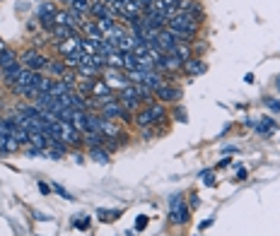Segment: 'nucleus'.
<instances>
[{
  "mask_svg": "<svg viewBox=\"0 0 280 236\" xmlns=\"http://www.w3.org/2000/svg\"><path fill=\"white\" fill-rule=\"evenodd\" d=\"M46 135L51 137V140L65 142L68 147H78V145L82 142V133L72 126L70 121H56V123H48Z\"/></svg>",
  "mask_w": 280,
  "mask_h": 236,
  "instance_id": "f257e3e1",
  "label": "nucleus"
},
{
  "mask_svg": "<svg viewBox=\"0 0 280 236\" xmlns=\"http://www.w3.org/2000/svg\"><path fill=\"white\" fill-rule=\"evenodd\" d=\"M160 118H164V106L157 102H152V104H147V109L136 113V123L140 128H147V126H155Z\"/></svg>",
  "mask_w": 280,
  "mask_h": 236,
  "instance_id": "f03ea898",
  "label": "nucleus"
},
{
  "mask_svg": "<svg viewBox=\"0 0 280 236\" xmlns=\"http://www.w3.org/2000/svg\"><path fill=\"white\" fill-rule=\"evenodd\" d=\"M20 63H22V68H27V70L41 72V70H46L48 58L44 53H39L36 48H29V51H24V53L20 55Z\"/></svg>",
  "mask_w": 280,
  "mask_h": 236,
  "instance_id": "7ed1b4c3",
  "label": "nucleus"
},
{
  "mask_svg": "<svg viewBox=\"0 0 280 236\" xmlns=\"http://www.w3.org/2000/svg\"><path fill=\"white\" fill-rule=\"evenodd\" d=\"M102 75H104V82L111 87L114 92H116V89L121 92V89H126V87L130 85L128 77H126V72L119 70V68H104V70H102Z\"/></svg>",
  "mask_w": 280,
  "mask_h": 236,
  "instance_id": "20e7f679",
  "label": "nucleus"
},
{
  "mask_svg": "<svg viewBox=\"0 0 280 236\" xmlns=\"http://www.w3.org/2000/svg\"><path fill=\"white\" fill-rule=\"evenodd\" d=\"M169 207H172V210H169V214H172L169 220L174 222V224H184V222H189L191 214H189V207L184 205V198H181V195H172Z\"/></svg>",
  "mask_w": 280,
  "mask_h": 236,
  "instance_id": "39448f33",
  "label": "nucleus"
},
{
  "mask_svg": "<svg viewBox=\"0 0 280 236\" xmlns=\"http://www.w3.org/2000/svg\"><path fill=\"white\" fill-rule=\"evenodd\" d=\"M99 113H102L106 121H123V118H128V111H126V106H123L119 99H111V102L102 104Z\"/></svg>",
  "mask_w": 280,
  "mask_h": 236,
  "instance_id": "423d86ee",
  "label": "nucleus"
},
{
  "mask_svg": "<svg viewBox=\"0 0 280 236\" xmlns=\"http://www.w3.org/2000/svg\"><path fill=\"white\" fill-rule=\"evenodd\" d=\"M36 12H39V19H41V24H44L46 29H53V17H56V12H58V10L53 8L51 3H41Z\"/></svg>",
  "mask_w": 280,
  "mask_h": 236,
  "instance_id": "0eeeda50",
  "label": "nucleus"
},
{
  "mask_svg": "<svg viewBox=\"0 0 280 236\" xmlns=\"http://www.w3.org/2000/svg\"><path fill=\"white\" fill-rule=\"evenodd\" d=\"M155 96H157V99H160V102H179V99H181V92H179V89H176V87H169V85H162L160 89H157V92H155Z\"/></svg>",
  "mask_w": 280,
  "mask_h": 236,
  "instance_id": "6e6552de",
  "label": "nucleus"
},
{
  "mask_svg": "<svg viewBox=\"0 0 280 236\" xmlns=\"http://www.w3.org/2000/svg\"><path fill=\"white\" fill-rule=\"evenodd\" d=\"M104 39L109 41V44H114V46L119 48L121 41H126V39H128V29H126V27H121V24H114V29H111L109 34H106Z\"/></svg>",
  "mask_w": 280,
  "mask_h": 236,
  "instance_id": "1a4fd4ad",
  "label": "nucleus"
},
{
  "mask_svg": "<svg viewBox=\"0 0 280 236\" xmlns=\"http://www.w3.org/2000/svg\"><path fill=\"white\" fill-rule=\"evenodd\" d=\"M72 92H75V85L65 82V80H53V85L48 89V94L53 96H65V94H72Z\"/></svg>",
  "mask_w": 280,
  "mask_h": 236,
  "instance_id": "9d476101",
  "label": "nucleus"
},
{
  "mask_svg": "<svg viewBox=\"0 0 280 236\" xmlns=\"http://www.w3.org/2000/svg\"><path fill=\"white\" fill-rule=\"evenodd\" d=\"M80 51V34L78 36H72V39H65L63 44H58V53L63 55H70V53H78Z\"/></svg>",
  "mask_w": 280,
  "mask_h": 236,
  "instance_id": "9b49d317",
  "label": "nucleus"
},
{
  "mask_svg": "<svg viewBox=\"0 0 280 236\" xmlns=\"http://www.w3.org/2000/svg\"><path fill=\"white\" fill-rule=\"evenodd\" d=\"M143 85H145V87H150L152 92H157V89H160L162 85H167V82H164V77H162V72L152 70V72H145Z\"/></svg>",
  "mask_w": 280,
  "mask_h": 236,
  "instance_id": "f8f14e48",
  "label": "nucleus"
},
{
  "mask_svg": "<svg viewBox=\"0 0 280 236\" xmlns=\"http://www.w3.org/2000/svg\"><path fill=\"white\" fill-rule=\"evenodd\" d=\"M20 72H22V63H20V58H17V63H12L10 68H5V70H3V82L15 85L17 77H20Z\"/></svg>",
  "mask_w": 280,
  "mask_h": 236,
  "instance_id": "ddd939ff",
  "label": "nucleus"
},
{
  "mask_svg": "<svg viewBox=\"0 0 280 236\" xmlns=\"http://www.w3.org/2000/svg\"><path fill=\"white\" fill-rule=\"evenodd\" d=\"M51 34L56 36V39H72V36H78V29H72V27H68V24H56L53 29H51Z\"/></svg>",
  "mask_w": 280,
  "mask_h": 236,
  "instance_id": "4468645a",
  "label": "nucleus"
},
{
  "mask_svg": "<svg viewBox=\"0 0 280 236\" xmlns=\"http://www.w3.org/2000/svg\"><path fill=\"white\" fill-rule=\"evenodd\" d=\"M29 145L36 147V150H46L48 145H51V137L46 133H29Z\"/></svg>",
  "mask_w": 280,
  "mask_h": 236,
  "instance_id": "2eb2a0df",
  "label": "nucleus"
},
{
  "mask_svg": "<svg viewBox=\"0 0 280 236\" xmlns=\"http://www.w3.org/2000/svg\"><path fill=\"white\" fill-rule=\"evenodd\" d=\"M184 72L186 75H200V72H206V63L198 58H189L184 63Z\"/></svg>",
  "mask_w": 280,
  "mask_h": 236,
  "instance_id": "dca6fc26",
  "label": "nucleus"
},
{
  "mask_svg": "<svg viewBox=\"0 0 280 236\" xmlns=\"http://www.w3.org/2000/svg\"><path fill=\"white\" fill-rule=\"evenodd\" d=\"M82 140L87 142L89 147H102V145L106 142V137H104L102 133H95V130H89V133H85V137H82Z\"/></svg>",
  "mask_w": 280,
  "mask_h": 236,
  "instance_id": "f3484780",
  "label": "nucleus"
},
{
  "mask_svg": "<svg viewBox=\"0 0 280 236\" xmlns=\"http://www.w3.org/2000/svg\"><path fill=\"white\" fill-rule=\"evenodd\" d=\"M80 51L85 55H95V53H99V46L92 39H87V36H80Z\"/></svg>",
  "mask_w": 280,
  "mask_h": 236,
  "instance_id": "a211bd4d",
  "label": "nucleus"
},
{
  "mask_svg": "<svg viewBox=\"0 0 280 236\" xmlns=\"http://www.w3.org/2000/svg\"><path fill=\"white\" fill-rule=\"evenodd\" d=\"M12 63H17V53L12 51V48H5V51L0 53V68L5 70V68H10Z\"/></svg>",
  "mask_w": 280,
  "mask_h": 236,
  "instance_id": "6ab92c4d",
  "label": "nucleus"
},
{
  "mask_svg": "<svg viewBox=\"0 0 280 236\" xmlns=\"http://www.w3.org/2000/svg\"><path fill=\"white\" fill-rule=\"evenodd\" d=\"M106 68H119V70H123V53L114 51V53L106 55Z\"/></svg>",
  "mask_w": 280,
  "mask_h": 236,
  "instance_id": "aec40b11",
  "label": "nucleus"
},
{
  "mask_svg": "<svg viewBox=\"0 0 280 236\" xmlns=\"http://www.w3.org/2000/svg\"><path fill=\"white\" fill-rule=\"evenodd\" d=\"M89 157L95 162H99V164H106L109 162V150H104V147H89Z\"/></svg>",
  "mask_w": 280,
  "mask_h": 236,
  "instance_id": "412c9836",
  "label": "nucleus"
},
{
  "mask_svg": "<svg viewBox=\"0 0 280 236\" xmlns=\"http://www.w3.org/2000/svg\"><path fill=\"white\" fill-rule=\"evenodd\" d=\"M46 70H48V72H53V75H58V77H63L65 72H68V65H65L63 61H48Z\"/></svg>",
  "mask_w": 280,
  "mask_h": 236,
  "instance_id": "4be33fe9",
  "label": "nucleus"
},
{
  "mask_svg": "<svg viewBox=\"0 0 280 236\" xmlns=\"http://www.w3.org/2000/svg\"><path fill=\"white\" fill-rule=\"evenodd\" d=\"M95 24H97V29H99V32L104 34H109L114 29V24H116V19H111V17H102V19H95Z\"/></svg>",
  "mask_w": 280,
  "mask_h": 236,
  "instance_id": "5701e85b",
  "label": "nucleus"
},
{
  "mask_svg": "<svg viewBox=\"0 0 280 236\" xmlns=\"http://www.w3.org/2000/svg\"><path fill=\"white\" fill-rule=\"evenodd\" d=\"M78 75H80V77H92L95 80L97 75H102V70H99V68H92V65H78Z\"/></svg>",
  "mask_w": 280,
  "mask_h": 236,
  "instance_id": "b1692460",
  "label": "nucleus"
},
{
  "mask_svg": "<svg viewBox=\"0 0 280 236\" xmlns=\"http://www.w3.org/2000/svg\"><path fill=\"white\" fill-rule=\"evenodd\" d=\"M138 70V55L136 53H123V72Z\"/></svg>",
  "mask_w": 280,
  "mask_h": 236,
  "instance_id": "393cba45",
  "label": "nucleus"
},
{
  "mask_svg": "<svg viewBox=\"0 0 280 236\" xmlns=\"http://www.w3.org/2000/svg\"><path fill=\"white\" fill-rule=\"evenodd\" d=\"M75 12H80V15H87L89 8H92V3L89 0H72V5H70Z\"/></svg>",
  "mask_w": 280,
  "mask_h": 236,
  "instance_id": "a878e982",
  "label": "nucleus"
},
{
  "mask_svg": "<svg viewBox=\"0 0 280 236\" xmlns=\"http://www.w3.org/2000/svg\"><path fill=\"white\" fill-rule=\"evenodd\" d=\"M97 214H99V220H114L119 212H116V210H111V212H109V210H99Z\"/></svg>",
  "mask_w": 280,
  "mask_h": 236,
  "instance_id": "bb28decb",
  "label": "nucleus"
},
{
  "mask_svg": "<svg viewBox=\"0 0 280 236\" xmlns=\"http://www.w3.org/2000/svg\"><path fill=\"white\" fill-rule=\"evenodd\" d=\"M53 190H56L58 195H63L65 200H72V195H70V193H68V190H63V186H58V183H53Z\"/></svg>",
  "mask_w": 280,
  "mask_h": 236,
  "instance_id": "cd10ccee",
  "label": "nucleus"
},
{
  "mask_svg": "<svg viewBox=\"0 0 280 236\" xmlns=\"http://www.w3.org/2000/svg\"><path fill=\"white\" fill-rule=\"evenodd\" d=\"M266 106L273 111H280V102H273V99H266Z\"/></svg>",
  "mask_w": 280,
  "mask_h": 236,
  "instance_id": "c85d7f7f",
  "label": "nucleus"
},
{
  "mask_svg": "<svg viewBox=\"0 0 280 236\" xmlns=\"http://www.w3.org/2000/svg\"><path fill=\"white\" fill-rule=\"evenodd\" d=\"M203 181H206V186H213L215 179H213V173H210V171H206V173H203Z\"/></svg>",
  "mask_w": 280,
  "mask_h": 236,
  "instance_id": "c756f323",
  "label": "nucleus"
},
{
  "mask_svg": "<svg viewBox=\"0 0 280 236\" xmlns=\"http://www.w3.org/2000/svg\"><path fill=\"white\" fill-rule=\"evenodd\" d=\"M136 227H138V229H145V227H147V217H138Z\"/></svg>",
  "mask_w": 280,
  "mask_h": 236,
  "instance_id": "7c9ffc66",
  "label": "nucleus"
},
{
  "mask_svg": "<svg viewBox=\"0 0 280 236\" xmlns=\"http://www.w3.org/2000/svg\"><path fill=\"white\" fill-rule=\"evenodd\" d=\"M174 116H176V121H181V123H186V113H184V111H179V109H176V111H174Z\"/></svg>",
  "mask_w": 280,
  "mask_h": 236,
  "instance_id": "2f4dec72",
  "label": "nucleus"
},
{
  "mask_svg": "<svg viewBox=\"0 0 280 236\" xmlns=\"http://www.w3.org/2000/svg\"><path fill=\"white\" fill-rule=\"evenodd\" d=\"M39 190L44 193V195H48V193H51V188H48L46 183H39Z\"/></svg>",
  "mask_w": 280,
  "mask_h": 236,
  "instance_id": "473e14b6",
  "label": "nucleus"
},
{
  "mask_svg": "<svg viewBox=\"0 0 280 236\" xmlns=\"http://www.w3.org/2000/svg\"><path fill=\"white\" fill-rule=\"evenodd\" d=\"M237 179H239V181H244V179H247V169H239V171H237Z\"/></svg>",
  "mask_w": 280,
  "mask_h": 236,
  "instance_id": "72a5a7b5",
  "label": "nucleus"
},
{
  "mask_svg": "<svg viewBox=\"0 0 280 236\" xmlns=\"http://www.w3.org/2000/svg\"><path fill=\"white\" fill-rule=\"evenodd\" d=\"M5 48H8V46H5V41H0V53H3Z\"/></svg>",
  "mask_w": 280,
  "mask_h": 236,
  "instance_id": "f704fd0d",
  "label": "nucleus"
},
{
  "mask_svg": "<svg viewBox=\"0 0 280 236\" xmlns=\"http://www.w3.org/2000/svg\"><path fill=\"white\" fill-rule=\"evenodd\" d=\"M61 3H65V5H68V8H70V5H72V0H61Z\"/></svg>",
  "mask_w": 280,
  "mask_h": 236,
  "instance_id": "c9c22d12",
  "label": "nucleus"
},
{
  "mask_svg": "<svg viewBox=\"0 0 280 236\" xmlns=\"http://www.w3.org/2000/svg\"><path fill=\"white\" fill-rule=\"evenodd\" d=\"M275 85H278V89H280V77H278V80H275Z\"/></svg>",
  "mask_w": 280,
  "mask_h": 236,
  "instance_id": "e433bc0d",
  "label": "nucleus"
},
{
  "mask_svg": "<svg viewBox=\"0 0 280 236\" xmlns=\"http://www.w3.org/2000/svg\"><path fill=\"white\" fill-rule=\"evenodd\" d=\"M0 80H3V68H0Z\"/></svg>",
  "mask_w": 280,
  "mask_h": 236,
  "instance_id": "4c0bfd02",
  "label": "nucleus"
}]
</instances>
